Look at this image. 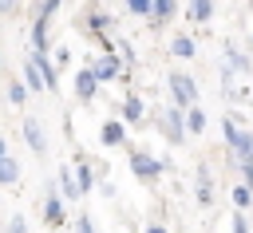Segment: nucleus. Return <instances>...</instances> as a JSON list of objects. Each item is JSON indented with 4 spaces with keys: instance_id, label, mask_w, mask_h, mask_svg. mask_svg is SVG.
Masks as SVG:
<instances>
[{
    "instance_id": "1",
    "label": "nucleus",
    "mask_w": 253,
    "mask_h": 233,
    "mask_svg": "<svg viewBox=\"0 0 253 233\" xmlns=\"http://www.w3.org/2000/svg\"><path fill=\"white\" fill-rule=\"evenodd\" d=\"M225 138H229V146L237 150V158H249V154H253V134H241L233 118H225Z\"/></svg>"
},
{
    "instance_id": "2",
    "label": "nucleus",
    "mask_w": 253,
    "mask_h": 233,
    "mask_svg": "<svg viewBox=\"0 0 253 233\" xmlns=\"http://www.w3.org/2000/svg\"><path fill=\"white\" fill-rule=\"evenodd\" d=\"M170 91H174V99H178L182 107H190V103L198 99V87H194L190 75H170Z\"/></svg>"
},
{
    "instance_id": "3",
    "label": "nucleus",
    "mask_w": 253,
    "mask_h": 233,
    "mask_svg": "<svg viewBox=\"0 0 253 233\" xmlns=\"http://www.w3.org/2000/svg\"><path fill=\"white\" fill-rule=\"evenodd\" d=\"M24 134H28V142H32V150H36V154H43V150H47L43 130H40V122H36V118H24Z\"/></svg>"
},
{
    "instance_id": "4",
    "label": "nucleus",
    "mask_w": 253,
    "mask_h": 233,
    "mask_svg": "<svg viewBox=\"0 0 253 233\" xmlns=\"http://www.w3.org/2000/svg\"><path fill=\"white\" fill-rule=\"evenodd\" d=\"M95 83H99L95 71H79V75H75V91H79V99H91V95H95Z\"/></svg>"
},
{
    "instance_id": "5",
    "label": "nucleus",
    "mask_w": 253,
    "mask_h": 233,
    "mask_svg": "<svg viewBox=\"0 0 253 233\" xmlns=\"http://www.w3.org/2000/svg\"><path fill=\"white\" fill-rule=\"evenodd\" d=\"M130 170H134L138 178H154V174H158V162L146 158V154H134V158H130Z\"/></svg>"
},
{
    "instance_id": "6",
    "label": "nucleus",
    "mask_w": 253,
    "mask_h": 233,
    "mask_svg": "<svg viewBox=\"0 0 253 233\" xmlns=\"http://www.w3.org/2000/svg\"><path fill=\"white\" fill-rule=\"evenodd\" d=\"M20 182V166H16V158H0V186H16Z\"/></svg>"
},
{
    "instance_id": "7",
    "label": "nucleus",
    "mask_w": 253,
    "mask_h": 233,
    "mask_svg": "<svg viewBox=\"0 0 253 233\" xmlns=\"http://www.w3.org/2000/svg\"><path fill=\"white\" fill-rule=\"evenodd\" d=\"M32 63L40 67V75H43V83H47V91H51V87H55V67L47 63V55H43V51H36V55H32Z\"/></svg>"
},
{
    "instance_id": "8",
    "label": "nucleus",
    "mask_w": 253,
    "mask_h": 233,
    "mask_svg": "<svg viewBox=\"0 0 253 233\" xmlns=\"http://www.w3.org/2000/svg\"><path fill=\"white\" fill-rule=\"evenodd\" d=\"M91 71H95V75H99V79H111V75H115V71H119V59H115V55H103V59H99V63H95V67H91Z\"/></svg>"
},
{
    "instance_id": "9",
    "label": "nucleus",
    "mask_w": 253,
    "mask_h": 233,
    "mask_svg": "<svg viewBox=\"0 0 253 233\" xmlns=\"http://www.w3.org/2000/svg\"><path fill=\"white\" fill-rule=\"evenodd\" d=\"M43 221H51V225H55V221H63V205H59V197H55V194L43 201Z\"/></svg>"
},
{
    "instance_id": "10",
    "label": "nucleus",
    "mask_w": 253,
    "mask_h": 233,
    "mask_svg": "<svg viewBox=\"0 0 253 233\" xmlns=\"http://www.w3.org/2000/svg\"><path fill=\"white\" fill-rule=\"evenodd\" d=\"M174 55H178V59H190V55H194V39H190V36H178V39H174Z\"/></svg>"
},
{
    "instance_id": "11",
    "label": "nucleus",
    "mask_w": 253,
    "mask_h": 233,
    "mask_svg": "<svg viewBox=\"0 0 253 233\" xmlns=\"http://www.w3.org/2000/svg\"><path fill=\"white\" fill-rule=\"evenodd\" d=\"M24 75H28V87H36V91H47V83H43V75H40V67H36L32 59H28V71H24Z\"/></svg>"
},
{
    "instance_id": "12",
    "label": "nucleus",
    "mask_w": 253,
    "mask_h": 233,
    "mask_svg": "<svg viewBox=\"0 0 253 233\" xmlns=\"http://www.w3.org/2000/svg\"><path fill=\"white\" fill-rule=\"evenodd\" d=\"M166 134H170L174 142L182 138V115H178V111H170V115H166Z\"/></svg>"
},
{
    "instance_id": "13",
    "label": "nucleus",
    "mask_w": 253,
    "mask_h": 233,
    "mask_svg": "<svg viewBox=\"0 0 253 233\" xmlns=\"http://www.w3.org/2000/svg\"><path fill=\"white\" fill-rule=\"evenodd\" d=\"M103 142H107V146L123 142V122H107V126H103Z\"/></svg>"
},
{
    "instance_id": "14",
    "label": "nucleus",
    "mask_w": 253,
    "mask_h": 233,
    "mask_svg": "<svg viewBox=\"0 0 253 233\" xmlns=\"http://www.w3.org/2000/svg\"><path fill=\"white\" fill-rule=\"evenodd\" d=\"M170 12H174V0H154L150 4V16L154 20H170Z\"/></svg>"
},
{
    "instance_id": "15",
    "label": "nucleus",
    "mask_w": 253,
    "mask_h": 233,
    "mask_svg": "<svg viewBox=\"0 0 253 233\" xmlns=\"http://www.w3.org/2000/svg\"><path fill=\"white\" fill-rule=\"evenodd\" d=\"M210 12H213L210 0H190V16H194V20H210Z\"/></svg>"
},
{
    "instance_id": "16",
    "label": "nucleus",
    "mask_w": 253,
    "mask_h": 233,
    "mask_svg": "<svg viewBox=\"0 0 253 233\" xmlns=\"http://www.w3.org/2000/svg\"><path fill=\"white\" fill-rule=\"evenodd\" d=\"M123 115H126V122H138V118H142V103H138V99H126Z\"/></svg>"
},
{
    "instance_id": "17",
    "label": "nucleus",
    "mask_w": 253,
    "mask_h": 233,
    "mask_svg": "<svg viewBox=\"0 0 253 233\" xmlns=\"http://www.w3.org/2000/svg\"><path fill=\"white\" fill-rule=\"evenodd\" d=\"M63 194L67 197H79V182L71 178V170H63Z\"/></svg>"
},
{
    "instance_id": "18",
    "label": "nucleus",
    "mask_w": 253,
    "mask_h": 233,
    "mask_svg": "<svg viewBox=\"0 0 253 233\" xmlns=\"http://www.w3.org/2000/svg\"><path fill=\"white\" fill-rule=\"evenodd\" d=\"M24 95H28V87H24V83H12V87H8V99H12L16 107L24 103Z\"/></svg>"
},
{
    "instance_id": "19",
    "label": "nucleus",
    "mask_w": 253,
    "mask_h": 233,
    "mask_svg": "<svg viewBox=\"0 0 253 233\" xmlns=\"http://www.w3.org/2000/svg\"><path fill=\"white\" fill-rule=\"evenodd\" d=\"M75 182H79V194H83V190H91V170H87V166H79V170H75Z\"/></svg>"
},
{
    "instance_id": "20",
    "label": "nucleus",
    "mask_w": 253,
    "mask_h": 233,
    "mask_svg": "<svg viewBox=\"0 0 253 233\" xmlns=\"http://www.w3.org/2000/svg\"><path fill=\"white\" fill-rule=\"evenodd\" d=\"M186 122H190V130L198 134V130L206 126V115H202V111H190V118H186Z\"/></svg>"
},
{
    "instance_id": "21",
    "label": "nucleus",
    "mask_w": 253,
    "mask_h": 233,
    "mask_svg": "<svg viewBox=\"0 0 253 233\" xmlns=\"http://www.w3.org/2000/svg\"><path fill=\"white\" fill-rule=\"evenodd\" d=\"M233 205H237V209H245V205H249V186L233 190Z\"/></svg>"
},
{
    "instance_id": "22",
    "label": "nucleus",
    "mask_w": 253,
    "mask_h": 233,
    "mask_svg": "<svg viewBox=\"0 0 253 233\" xmlns=\"http://www.w3.org/2000/svg\"><path fill=\"white\" fill-rule=\"evenodd\" d=\"M150 4H154V0H126V8H130V12H138V16H146V12H150Z\"/></svg>"
},
{
    "instance_id": "23",
    "label": "nucleus",
    "mask_w": 253,
    "mask_h": 233,
    "mask_svg": "<svg viewBox=\"0 0 253 233\" xmlns=\"http://www.w3.org/2000/svg\"><path fill=\"white\" fill-rule=\"evenodd\" d=\"M8 233H28V225H24V217H20V213L8 221Z\"/></svg>"
},
{
    "instance_id": "24",
    "label": "nucleus",
    "mask_w": 253,
    "mask_h": 233,
    "mask_svg": "<svg viewBox=\"0 0 253 233\" xmlns=\"http://www.w3.org/2000/svg\"><path fill=\"white\" fill-rule=\"evenodd\" d=\"M75 233H95V229H91V221H87V217H79V229H75Z\"/></svg>"
},
{
    "instance_id": "25",
    "label": "nucleus",
    "mask_w": 253,
    "mask_h": 233,
    "mask_svg": "<svg viewBox=\"0 0 253 233\" xmlns=\"http://www.w3.org/2000/svg\"><path fill=\"white\" fill-rule=\"evenodd\" d=\"M0 12H16V0H0Z\"/></svg>"
},
{
    "instance_id": "26",
    "label": "nucleus",
    "mask_w": 253,
    "mask_h": 233,
    "mask_svg": "<svg viewBox=\"0 0 253 233\" xmlns=\"http://www.w3.org/2000/svg\"><path fill=\"white\" fill-rule=\"evenodd\" d=\"M233 233H245V221L241 217H233Z\"/></svg>"
},
{
    "instance_id": "27",
    "label": "nucleus",
    "mask_w": 253,
    "mask_h": 233,
    "mask_svg": "<svg viewBox=\"0 0 253 233\" xmlns=\"http://www.w3.org/2000/svg\"><path fill=\"white\" fill-rule=\"evenodd\" d=\"M146 233H162V229H158V225H154V229H146Z\"/></svg>"
},
{
    "instance_id": "28",
    "label": "nucleus",
    "mask_w": 253,
    "mask_h": 233,
    "mask_svg": "<svg viewBox=\"0 0 253 233\" xmlns=\"http://www.w3.org/2000/svg\"><path fill=\"white\" fill-rule=\"evenodd\" d=\"M0 158H4V142H0Z\"/></svg>"
}]
</instances>
